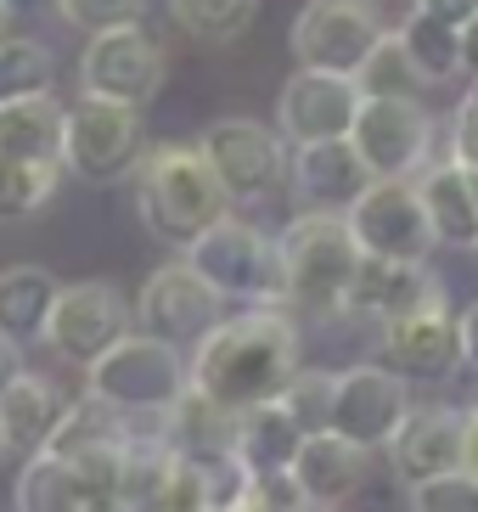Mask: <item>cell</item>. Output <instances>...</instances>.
<instances>
[{
  "label": "cell",
  "instance_id": "cell-1",
  "mask_svg": "<svg viewBox=\"0 0 478 512\" xmlns=\"http://www.w3.org/2000/svg\"><path fill=\"white\" fill-rule=\"evenodd\" d=\"M299 327L287 310H242L225 316L209 338H197L186 355L192 389L214 400L220 411L242 417V411L276 406L282 389L299 377Z\"/></svg>",
  "mask_w": 478,
  "mask_h": 512
},
{
  "label": "cell",
  "instance_id": "cell-2",
  "mask_svg": "<svg viewBox=\"0 0 478 512\" xmlns=\"http://www.w3.org/2000/svg\"><path fill=\"white\" fill-rule=\"evenodd\" d=\"M130 181H135V220H141V231H152L169 248H186L214 220L231 214L220 181L197 158V147H147V158L135 164Z\"/></svg>",
  "mask_w": 478,
  "mask_h": 512
},
{
  "label": "cell",
  "instance_id": "cell-3",
  "mask_svg": "<svg viewBox=\"0 0 478 512\" xmlns=\"http://www.w3.org/2000/svg\"><path fill=\"white\" fill-rule=\"evenodd\" d=\"M180 265L197 271L203 282L220 293V304H242V310H287V287H282V259H276V237L242 220V214H225L214 220L203 237H192L180 248Z\"/></svg>",
  "mask_w": 478,
  "mask_h": 512
},
{
  "label": "cell",
  "instance_id": "cell-4",
  "mask_svg": "<svg viewBox=\"0 0 478 512\" xmlns=\"http://www.w3.org/2000/svg\"><path fill=\"white\" fill-rule=\"evenodd\" d=\"M192 389L186 372V349L152 338V332H124L102 361L85 372V394L102 400L107 411H119L124 422H147L175 411V400Z\"/></svg>",
  "mask_w": 478,
  "mask_h": 512
},
{
  "label": "cell",
  "instance_id": "cell-5",
  "mask_svg": "<svg viewBox=\"0 0 478 512\" xmlns=\"http://www.w3.org/2000/svg\"><path fill=\"white\" fill-rule=\"evenodd\" d=\"M276 259H282L287 310H310V316L344 310V293L360 271V248L349 237L344 214H293L287 231L276 237Z\"/></svg>",
  "mask_w": 478,
  "mask_h": 512
},
{
  "label": "cell",
  "instance_id": "cell-6",
  "mask_svg": "<svg viewBox=\"0 0 478 512\" xmlns=\"http://www.w3.org/2000/svg\"><path fill=\"white\" fill-rule=\"evenodd\" d=\"M147 119L130 113V107H113V102H79L62 107V158L57 164L68 175L90 186H113L124 175H135V164L147 158Z\"/></svg>",
  "mask_w": 478,
  "mask_h": 512
},
{
  "label": "cell",
  "instance_id": "cell-7",
  "mask_svg": "<svg viewBox=\"0 0 478 512\" xmlns=\"http://www.w3.org/2000/svg\"><path fill=\"white\" fill-rule=\"evenodd\" d=\"M349 147L372 181H417L434 164V119L417 96H366L349 124Z\"/></svg>",
  "mask_w": 478,
  "mask_h": 512
},
{
  "label": "cell",
  "instance_id": "cell-8",
  "mask_svg": "<svg viewBox=\"0 0 478 512\" xmlns=\"http://www.w3.org/2000/svg\"><path fill=\"white\" fill-rule=\"evenodd\" d=\"M383 34L389 29L372 0H304L287 40H293L299 68H310V74L360 79V68L383 46Z\"/></svg>",
  "mask_w": 478,
  "mask_h": 512
},
{
  "label": "cell",
  "instance_id": "cell-9",
  "mask_svg": "<svg viewBox=\"0 0 478 512\" xmlns=\"http://www.w3.org/2000/svg\"><path fill=\"white\" fill-rule=\"evenodd\" d=\"M164 74H169L164 46L147 34V23H130V29H107V34H90L85 40V57H79V96L147 113L152 96L164 91Z\"/></svg>",
  "mask_w": 478,
  "mask_h": 512
},
{
  "label": "cell",
  "instance_id": "cell-10",
  "mask_svg": "<svg viewBox=\"0 0 478 512\" xmlns=\"http://www.w3.org/2000/svg\"><path fill=\"white\" fill-rule=\"evenodd\" d=\"M124 332H135V310L119 287L113 282H68V287H57V299H51L40 344L51 349L62 366L90 372Z\"/></svg>",
  "mask_w": 478,
  "mask_h": 512
},
{
  "label": "cell",
  "instance_id": "cell-11",
  "mask_svg": "<svg viewBox=\"0 0 478 512\" xmlns=\"http://www.w3.org/2000/svg\"><path fill=\"white\" fill-rule=\"evenodd\" d=\"M197 158L220 181L225 203H259L287 175V141L259 119H214L197 136Z\"/></svg>",
  "mask_w": 478,
  "mask_h": 512
},
{
  "label": "cell",
  "instance_id": "cell-12",
  "mask_svg": "<svg viewBox=\"0 0 478 512\" xmlns=\"http://www.w3.org/2000/svg\"><path fill=\"white\" fill-rule=\"evenodd\" d=\"M349 237L360 259H389V265H428L434 254V231L422 214L417 181H372L360 203L344 214Z\"/></svg>",
  "mask_w": 478,
  "mask_h": 512
},
{
  "label": "cell",
  "instance_id": "cell-13",
  "mask_svg": "<svg viewBox=\"0 0 478 512\" xmlns=\"http://www.w3.org/2000/svg\"><path fill=\"white\" fill-rule=\"evenodd\" d=\"M411 417V383L389 372V366H344L332 377V422L327 434L360 445L366 456L389 451V439L400 434V422Z\"/></svg>",
  "mask_w": 478,
  "mask_h": 512
},
{
  "label": "cell",
  "instance_id": "cell-14",
  "mask_svg": "<svg viewBox=\"0 0 478 512\" xmlns=\"http://www.w3.org/2000/svg\"><path fill=\"white\" fill-rule=\"evenodd\" d=\"M130 310H135V332H152V338H164V344H175V349L209 338L225 321L220 293H214L197 271H186L180 259L158 265V271L141 282V299H135Z\"/></svg>",
  "mask_w": 478,
  "mask_h": 512
},
{
  "label": "cell",
  "instance_id": "cell-15",
  "mask_svg": "<svg viewBox=\"0 0 478 512\" xmlns=\"http://www.w3.org/2000/svg\"><path fill=\"white\" fill-rule=\"evenodd\" d=\"M360 85L355 79H338V74H299L282 85L276 96V136L287 147H315V141H349V124L360 113Z\"/></svg>",
  "mask_w": 478,
  "mask_h": 512
},
{
  "label": "cell",
  "instance_id": "cell-16",
  "mask_svg": "<svg viewBox=\"0 0 478 512\" xmlns=\"http://www.w3.org/2000/svg\"><path fill=\"white\" fill-rule=\"evenodd\" d=\"M383 366L400 383H445V377H456L462 372L456 310L445 299H434L400 321H383Z\"/></svg>",
  "mask_w": 478,
  "mask_h": 512
},
{
  "label": "cell",
  "instance_id": "cell-17",
  "mask_svg": "<svg viewBox=\"0 0 478 512\" xmlns=\"http://www.w3.org/2000/svg\"><path fill=\"white\" fill-rule=\"evenodd\" d=\"M462 422H467V411H456V406H411L400 434L389 439V462L405 490H417L428 479H445V473H462Z\"/></svg>",
  "mask_w": 478,
  "mask_h": 512
},
{
  "label": "cell",
  "instance_id": "cell-18",
  "mask_svg": "<svg viewBox=\"0 0 478 512\" xmlns=\"http://www.w3.org/2000/svg\"><path fill=\"white\" fill-rule=\"evenodd\" d=\"M287 175H293V192L304 197V209H310V214H349L360 203V192L372 186V175H366V164L355 158L349 141L293 147Z\"/></svg>",
  "mask_w": 478,
  "mask_h": 512
},
{
  "label": "cell",
  "instance_id": "cell-19",
  "mask_svg": "<svg viewBox=\"0 0 478 512\" xmlns=\"http://www.w3.org/2000/svg\"><path fill=\"white\" fill-rule=\"evenodd\" d=\"M445 299V287L434 282L428 265H389V259H360L355 282L344 293L338 316H366V321H400L422 304Z\"/></svg>",
  "mask_w": 478,
  "mask_h": 512
},
{
  "label": "cell",
  "instance_id": "cell-20",
  "mask_svg": "<svg viewBox=\"0 0 478 512\" xmlns=\"http://www.w3.org/2000/svg\"><path fill=\"white\" fill-rule=\"evenodd\" d=\"M293 484L304 490V501L321 512H338L344 501H355L360 490H366V479H372V456L360 451V445H349V439L338 434H315L299 445V456H293Z\"/></svg>",
  "mask_w": 478,
  "mask_h": 512
},
{
  "label": "cell",
  "instance_id": "cell-21",
  "mask_svg": "<svg viewBox=\"0 0 478 512\" xmlns=\"http://www.w3.org/2000/svg\"><path fill=\"white\" fill-rule=\"evenodd\" d=\"M417 197L434 231V248H478V169L456 158H434L417 175Z\"/></svg>",
  "mask_w": 478,
  "mask_h": 512
},
{
  "label": "cell",
  "instance_id": "cell-22",
  "mask_svg": "<svg viewBox=\"0 0 478 512\" xmlns=\"http://www.w3.org/2000/svg\"><path fill=\"white\" fill-rule=\"evenodd\" d=\"M164 445L192 467L237 462V417L220 411L214 400H203L197 389H186L175 400V411H164Z\"/></svg>",
  "mask_w": 478,
  "mask_h": 512
},
{
  "label": "cell",
  "instance_id": "cell-23",
  "mask_svg": "<svg viewBox=\"0 0 478 512\" xmlns=\"http://www.w3.org/2000/svg\"><path fill=\"white\" fill-rule=\"evenodd\" d=\"M62 406L68 400L51 389V377H40V372L17 377L12 389L0 394V439H6V456H40L51 428H57V417H62Z\"/></svg>",
  "mask_w": 478,
  "mask_h": 512
},
{
  "label": "cell",
  "instance_id": "cell-24",
  "mask_svg": "<svg viewBox=\"0 0 478 512\" xmlns=\"http://www.w3.org/2000/svg\"><path fill=\"white\" fill-rule=\"evenodd\" d=\"M62 158V102L51 91L0 107V164H57Z\"/></svg>",
  "mask_w": 478,
  "mask_h": 512
},
{
  "label": "cell",
  "instance_id": "cell-25",
  "mask_svg": "<svg viewBox=\"0 0 478 512\" xmlns=\"http://www.w3.org/2000/svg\"><path fill=\"white\" fill-rule=\"evenodd\" d=\"M175 473H180V456L164 445V434H130L113 501L124 512H164L169 496H175Z\"/></svg>",
  "mask_w": 478,
  "mask_h": 512
},
{
  "label": "cell",
  "instance_id": "cell-26",
  "mask_svg": "<svg viewBox=\"0 0 478 512\" xmlns=\"http://www.w3.org/2000/svg\"><path fill=\"white\" fill-rule=\"evenodd\" d=\"M57 287L62 282L45 271V265H6V271H0V338L17 344V349L40 344Z\"/></svg>",
  "mask_w": 478,
  "mask_h": 512
},
{
  "label": "cell",
  "instance_id": "cell-27",
  "mask_svg": "<svg viewBox=\"0 0 478 512\" xmlns=\"http://www.w3.org/2000/svg\"><path fill=\"white\" fill-rule=\"evenodd\" d=\"M299 445H304V434L293 428V417L282 406H259L237 417V462L248 479L254 473H287Z\"/></svg>",
  "mask_w": 478,
  "mask_h": 512
},
{
  "label": "cell",
  "instance_id": "cell-28",
  "mask_svg": "<svg viewBox=\"0 0 478 512\" xmlns=\"http://www.w3.org/2000/svg\"><path fill=\"white\" fill-rule=\"evenodd\" d=\"M394 40H400V57H405V68H411L417 85H450V79H462V40H456V29L411 12L394 29Z\"/></svg>",
  "mask_w": 478,
  "mask_h": 512
},
{
  "label": "cell",
  "instance_id": "cell-29",
  "mask_svg": "<svg viewBox=\"0 0 478 512\" xmlns=\"http://www.w3.org/2000/svg\"><path fill=\"white\" fill-rule=\"evenodd\" d=\"M12 507L17 512H85L96 507L90 490L79 484V473L62 456H29L17 467V484H12Z\"/></svg>",
  "mask_w": 478,
  "mask_h": 512
},
{
  "label": "cell",
  "instance_id": "cell-30",
  "mask_svg": "<svg viewBox=\"0 0 478 512\" xmlns=\"http://www.w3.org/2000/svg\"><path fill=\"white\" fill-rule=\"evenodd\" d=\"M130 439V422L119 417V411H107L102 400H90V394H79V400H68L57 417V428H51V439H45V456H85V451H102V445H124Z\"/></svg>",
  "mask_w": 478,
  "mask_h": 512
},
{
  "label": "cell",
  "instance_id": "cell-31",
  "mask_svg": "<svg viewBox=\"0 0 478 512\" xmlns=\"http://www.w3.org/2000/svg\"><path fill=\"white\" fill-rule=\"evenodd\" d=\"M169 17H175V29L197 46H237L242 34L254 29L259 17V0H169Z\"/></svg>",
  "mask_w": 478,
  "mask_h": 512
},
{
  "label": "cell",
  "instance_id": "cell-32",
  "mask_svg": "<svg viewBox=\"0 0 478 512\" xmlns=\"http://www.w3.org/2000/svg\"><path fill=\"white\" fill-rule=\"evenodd\" d=\"M51 85H57V57L29 34H6L0 40V107L23 102V96H45Z\"/></svg>",
  "mask_w": 478,
  "mask_h": 512
},
{
  "label": "cell",
  "instance_id": "cell-33",
  "mask_svg": "<svg viewBox=\"0 0 478 512\" xmlns=\"http://www.w3.org/2000/svg\"><path fill=\"white\" fill-rule=\"evenodd\" d=\"M62 186V164H0V220L40 214Z\"/></svg>",
  "mask_w": 478,
  "mask_h": 512
},
{
  "label": "cell",
  "instance_id": "cell-34",
  "mask_svg": "<svg viewBox=\"0 0 478 512\" xmlns=\"http://www.w3.org/2000/svg\"><path fill=\"white\" fill-rule=\"evenodd\" d=\"M332 377H338V372L299 366V377H293V383L282 389V400H276V406L293 417V428H299L304 439L327 434V422H332Z\"/></svg>",
  "mask_w": 478,
  "mask_h": 512
},
{
  "label": "cell",
  "instance_id": "cell-35",
  "mask_svg": "<svg viewBox=\"0 0 478 512\" xmlns=\"http://www.w3.org/2000/svg\"><path fill=\"white\" fill-rule=\"evenodd\" d=\"M147 0H57L62 23H74L79 34H107V29H130L141 23Z\"/></svg>",
  "mask_w": 478,
  "mask_h": 512
},
{
  "label": "cell",
  "instance_id": "cell-36",
  "mask_svg": "<svg viewBox=\"0 0 478 512\" xmlns=\"http://www.w3.org/2000/svg\"><path fill=\"white\" fill-rule=\"evenodd\" d=\"M360 96H411V68H405V57H400V40L394 34H383V46L372 51V62L360 68Z\"/></svg>",
  "mask_w": 478,
  "mask_h": 512
},
{
  "label": "cell",
  "instance_id": "cell-37",
  "mask_svg": "<svg viewBox=\"0 0 478 512\" xmlns=\"http://www.w3.org/2000/svg\"><path fill=\"white\" fill-rule=\"evenodd\" d=\"M411 512H478V479L473 473H445L411 490Z\"/></svg>",
  "mask_w": 478,
  "mask_h": 512
},
{
  "label": "cell",
  "instance_id": "cell-38",
  "mask_svg": "<svg viewBox=\"0 0 478 512\" xmlns=\"http://www.w3.org/2000/svg\"><path fill=\"white\" fill-rule=\"evenodd\" d=\"M237 512H310V501L293 484V473H254Z\"/></svg>",
  "mask_w": 478,
  "mask_h": 512
},
{
  "label": "cell",
  "instance_id": "cell-39",
  "mask_svg": "<svg viewBox=\"0 0 478 512\" xmlns=\"http://www.w3.org/2000/svg\"><path fill=\"white\" fill-rule=\"evenodd\" d=\"M445 158H456V164L478 169V85L462 96V107H456V119H450V141H445Z\"/></svg>",
  "mask_w": 478,
  "mask_h": 512
},
{
  "label": "cell",
  "instance_id": "cell-40",
  "mask_svg": "<svg viewBox=\"0 0 478 512\" xmlns=\"http://www.w3.org/2000/svg\"><path fill=\"white\" fill-rule=\"evenodd\" d=\"M411 12L434 17V23H445V29H456V34H462L467 23H473V17H478V0H417Z\"/></svg>",
  "mask_w": 478,
  "mask_h": 512
},
{
  "label": "cell",
  "instance_id": "cell-41",
  "mask_svg": "<svg viewBox=\"0 0 478 512\" xmlns=\"http://www.w3.org/2000/svg\"><path fill=\"white\" fill-rule=\"evenodd\" d=\"M456 344H462V366H467V372H478V299L456 316Z\"/></svg>",
  "mask_w": 478,
  "mask_h": 512
},
{
  "label": "cell",
  "instance_id": "cell-42",
  "mask_svg": "<svg viewBox=\"0 0 478 512\" xmlns=\"http://www.w3.org/2000/svg\"><path fill=\"white\" fill-rule=\"evenodd\" d=\"M462 473L478 479V406H467V422H462Z\"/></svg>",
  "mask_w": 478,
  "mask_h": 512
},
{
  "label": "cell",
  "instance_id": "cell-43",
  "mask_svg": "<svg viewBox=\"0 0 478 512\" xmlns=\"http://www.w3.org/2000/svg\"><path fill=\"white\" fill-rule=\"evenodd\" d=\"M23 372H29V366H23V349H17V344H6V338H0V394L12 389V383H17V377H23Z\"/></svg>",
  "mask_w": 478,
  "mask_h": 512
},
{
  "label": "cell",
  "instance_id": "cell-44",
  "mask_svg": "<svg viewBox=\"0 0 478 512\" xmlns=\"http://www.w3.org/2000/svg\"><path fill=\"white\" fill-rule=\"evenodd\" d=\"M456 40H462V74H473V79H478V17L467 23L462 34H456Z\"/></svg>",
  "mask_w": 478,
  "mask_h": 512
},
{
  "label": "cell",
  "instance_id": "cell-45",
  "mask_svg": "<svg viewBox=\"0 0 478 512\" xmlns=\"http://www.w3.org/2000/svg\"><path fill=\"white\" fill-rule=\"evenodd\" d=\"M12 12H17V0H0V40L12 34Z\"/></svg>",
  "mask_w": 478,
  "mask_h": 512
},
{
  "label": "cell",
  "instance_id": "cell-46",
  "mask_svg": "<svg viewBox=\"0 0 478 512\" xmlns=\"http://www.w3.org/2000/svg\"><path fill=\"white\" fill-rule=\"evenodd\" d=\"M85 512H124L119 501H96V507H85Z\"/></svg>",
  "mask_w": 478,
  "mask_h": 512
},
{
  "label": "cell",
  "instance_id": "cell-47",
  "mask_svg": "<svg viewBox=\"0 0 478 512\" xmlns=\"http://www.w3.org/2000/svg\"><path fill=\"white\" fill-rule=\"evenodd\" d=\"M164 512H192V507H164Z\"/></svg>",
  "mask_w": 478,
  "mask_h": 512
},
{
  "label": "cell",
  "instance_id": "cell-48",
  "mask_svg": "<svg viewBox=\"0 0 478 512\" xmlns=\"http://www.w3.org/2000/svg\"><path fill=\"white\" fill-rule=\"evenodd\" d=\"M0 462H6V439H0Z\"/></svg>",
  "mask_w": 478,
  "mask_h": 512
},
{
  "label": "cell",
  "instance_id": "cell-49",
  "mask_svg": "<svg viewBox=\"0 0 478 512\" xmlns=\"http://www.w3.org/2000/svg\"><path fill=\"white\" fill-rule=\"evenodd\" d=\"M310 512H321V507H310Z\"/></svg>",
  "mask_w": 478,
  "mask_h": 512
}]
</instances>
